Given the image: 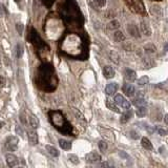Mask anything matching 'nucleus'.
<instances>
[{
    "label": "nucleus",
    "mask_w": 168,
    "mask_h": 168,
    "mask_svg": "<svg viewBox=\"0 0 168 168\" xmlns=\"http://www.w3.org/2000/svg\"><path fill=\"white\" fill-rule=\"evenodd\" d=\"M38 84L42 89L52 90L56 87L57 80H56L54 69L52 68V65L43 64L40 66L38 73Z\"/></svg>",
    "instance_id": "nucleus-1"
},
{
    "label": "nucleus",
    "mask_w": 168,
    "mask_h": 168,
    "mask_svg": "<svg viewBox=\"0 0 168 168\" xmlns=\"http://www.w3.org/2000/svg\"><path fill=\"white\" fill-rule=\"evenodd\" d=\"M50 121H52L53 125H54L56 128L59 129L61 132L67 134V132L71 131V124L66 121L64 116H63L60 111H50Z\"/></svg>",
    "instance_id": "nucleus-2"
},
{
    "label": "nucleus",
    "mask_w": 168,
    "mask_h": 168,
    "mask_svg": "<svg viewBox=\"0 0 168 168\" xmlns=\"http://www.w3.org/2000/svg\"><path fill=\"white\" fill-rule=\"evenodd\" d=\"M30 41L32 42V44H33L34 46H36L37 49H39V50H42L43 47H45V49L49 47L46 44H45V42L43 40L41 39V37L39 36L38 32L35 30L34 28H32L30 31Z\"/></svg>",
    "instance_id": "nucleus-3"
},
{
    "label": "nucleus",
    "mask_w": 168,
    "mask_h": 168,
    "mask_svg": "<svg viewBox=\"0 0 168 168\" xmlns=\"http://www.w3.org/2000/svg\"><path fill=\"white\" fill-rule=\"evenodd\" d=\"M125 2H126L130 9L135 11L136 13H139V14H144V13H145L144 5L141 3L140 0H125Z\"/></svg>",
    "instance_id": "nucleus-4"
},
{
    "label": "nucleus",
    "mask_w": 168,
    "mask_h": 168,
    "mask_svg": "<svg viewBox=\"0 0 168 168\" xmlns=\"http://www.w3.org/2000/svg\"><path fill=\"white\" fill-rule=\"evenodd\" d=\"M18 144H19V139L15 136H10L5 140V148L10 151H15L18 148Z\"/></svg>",
    "instance_id": "nucleus-5"
},
{
    "label": "nucleus",
    "mask_w": 168,
    "mask_h": 168,
    "mask_svg": "<svg viewBox=\"0 0 168 168\" xmlns=\"http://www.w3.org/2000/svg\"><path fill=\"white\" fill-rule=\"evenodd\" d=\"M114 103L117 104V105L121 106L122 108L124 109H128L130 108V102L128 100H126L125 98L123 97L122 95H117L114 96Z\"/></svg>",
    "instance_id": "nucleus-6"
},
{
    "label": "nucleus",
    "mask_w": 168,
    "mask_h": 168,
    "mask_svg": "<svg viewBox=\"0 0 168 168\" xmlns=\"http://www.w3.org/2000/svg\"><path fill=\"white\" fill-rule=\"evenodd\" d=\"M85 160H86V162L89 164H97V163H99V162H101L102 157H101V154L98 153H90L88 154H86Z\"/></svg>",
    "instance_id": "nucleus-7"
},
{
    "label": "nucleus",
    "mask_w": 168,
    "mask_h": 168,
    "mask_svg": "<svg viewBox=\"0 0 168 168\" xmlns=\"http://www.w3.org/2000/svg\"><path fill=\"white\" fill-rule=\"evenodd\" d=\"M5 161H6V164L9 165L10 167H15L19 164V160H18V158L12 153L5 154Z\"/></svg>",
    "instance_id": "nucleus-8"
},
{
    "label": "nucleus",
    "mask_w": 168,
    "mask_h": 168,
    "mask_svg": "<svg viewBox=\"0 0 168 168\" xmlns=\"http://www.w3.org/2000/svg\"><path fill=\"white\" fill-rule=\"evenodd\" d=\"M122 89H123V93L126 96H129V97H132L135 94H136V88L135 86L132 84H129V83H125L123 85V87H122Z\"/></svg>",
    "instance_id": "nucleus-9"
},
{
    "label": "nucleus",
    "mask_w": 168,
    "mask_h": 168,
    "mask_svg": "<svg viewBox=\"0 0 168 168\" xmlns=\"http://www.w3.org/2000/svg\"><path fill=\"white\" fill-rule=\"evenodd\" d=\"M117 90H118V84L116 82H110L105 87V93L108 96H114L117 93Z\"/></svg>",
    "instance_id": "nucleus-10"
},
{
    "label": "nucleus",
    "mask_w": 168,
    "mask_h": 168,
    "mask_svg": "<svg viewBox=\"0 0 168 168\" xmlns=\"http://www.w3.org/2000/svg\"><path fill=\"white\" fill-rule=\"evenodd\" d=\"M103 75L106 79H111L114 77L116 71H114V67H111V66H109V65H106V66H104V68H103Z\"/></svg>",
    "instance_id": "nucleus-11"
},
{
    "label": "nucleus",
    "mask_w": 168,
    "mask_h": 168,
    "mask_svg": "<svg viewBox=\"0 0 168 168\" xmlns=\"http://www.w3.org/2000/svg\"><path fill=\"white\" fill-rule=\"evenodd\" d=\"M132 114H134V111L130 110V108L126 109V111H125V113H124L123 114H122V116H121V119H120L121 123H123V124L127 123V122H128L129 120L132 118Z\"/></svg>",
    "instance_id": "nucleus-12"
},
{
    "label": "nucleus",
    "mask_w": 168,
    "mask_h": 168,
    "mask_svg": "<svg viewBox=\"0 0 168 168\" xmlns=\"http://www.w3.org/2000/svg\"><path fill=\"white\" fill-rule=\"evenodd\" d=\"M127 31H128V33L131 35L132 37H136V38L140 37V31H139V28L135 24L130 23V24L127 25Z\"/></svg>",
    "instance_id": "nucleus-13"
},
{
    "label": "nucleus",
    "mask_w": 168,
    "mask_h": 168,
    "mask_svg": "<svg viewBox=\"0 0 168 168\" xmlns=\"http://www.w3.org/2000/svg\"><path fill=\"white\" fill-rule=\"evenodd\" d=\"M132 104H134L135 106H137V107H142V106L147 105V102L144 99V97H137V96H136L135 99L132 100Z\"/></svg>",
    "instance_id": "nucleus-14"
},
{
    "label": "nucleus",
    "mask_w": 168,
    "mask_h": 168,
    "mask_svg": "<svg viewBox=\"0 0 168 168\" xmlns=\"http://www.w3.org/2000/svg\"><path fill=\"white\" fill-rule=\"evenodd\" d=\"M28 142L31 143V145H37L38 144V135H37L36 131H28Z\"/></svg>",
    "instance_id": "nucleus-15"
},
{
    "label": "nucleus",
    "mask_w": 168,
    "mask_h": 168,
    "mask_svg": "<svg viewBox=\"0 0 168 168\" xmlns=\"http://www.w3.org/2000/svg\"><path fill=\"white\" fill-rule=\"evenodd\" d=\"M125 78H126L128 81L132 82L137 79V73L132 69H126L125 71Z\"/></svg>",
    "instance_id": "nucleus-16"
},
{
    "label": "nucleus",
    "mask_w": 168,
    "mask_h": 168,
    "mask_svg": "<svg viewBox=\"0 0 168 168\" xmlns=\"http://www.w3.org/2000/svg\"><path fill=\"white\" fill-rule=\"evenodd\" d=\"M141 31H142V33L145 35V36H150L151 35V28L150 26L148 25L147 22H141Z\"/></svg>",
    "instance_id": "nucleus-17"
},
{
    "label": "nucleus",
    "mask_w": 168,
    "mask_h": 168,
    "mask_svg": "<svg viewBox=\"0 0 168 168\" xmlns=\"http://www.w3.org/2000/svg\"><path fill=\"white\" fill-rule=\"evenodd\" d=\"M28 123H30V125L34 129H36V128H38V126H39V120L36 116H34V114H30Z\"/></svg>",
    "instance_id": "nucleus-18"
},
{
    "label": "nucleus",
    "mask_w": 168,
    "mask_h": 168,
    "mask_svg": "<svg viewBox=\"0 0 168 168\" xmlns=\"http://www.w3.org/2000/svg\"><path fill=\"white\" fill-rule=\"evenodd\" d=\"M23 55V47L21 44H17L15 45L14 47V56L15 58H17V59H20L21 57H22Z\"/></svg>",
    "instance_id": "nucleus-19"
},
{
    "label": "nucleus",
    "mask_w": 168,
    "mask_h": 168,
    "mask_svg": "<svg viewBox=\"0 0 168 168\" xmlns=\"http://www.w3.org/2000/svg\"><path fill=\"white\" fill-rule=\"evenodd\" d=\"M141 144H142L143 148L147 149V150H153V144H151L150 141H149V139L145 138V137L142 138V140H141Z\"/></svg>",
    "instance_id": "nucleus-20"
},
{
    "label": "nucleus",
    "mask_w": 168,
    "mask_h": 168,
    "mask_svg": "<svg viewBox=\"0 0 168 168\" xmlns=\"http://www.w3.org/2000/svg\"><path fill=\"white\" fill-rule=\"evenodd\" d=\"M125 39V35L121 31H116L114 33V40L116 42H123Z\"/></svg>",
    "instance_id": "nucleus-21"
},
{
    "label": "nucleus",
    "mask_w": 168,
    "mask_h": 168,
    "mask_svg": "<svg viewBox=\"0 0 168 168\" xmlns=\"http://www.w3.org/2000/svg\"><path fill=\"white\" fill-rule=\"evenodd\" d=\"M59 145L60 147L64 150H69L71 148V142H69L67 140H64V139H60L59 140Z\"/></svg>",
    "instance_id": "nucleus-22"
},
{
    "label": "nucleus",
    "mask_w": 168,
    "mask_h": 168,
    "mask_svg": "<svg viewBox=\"0 0 168 168\" xmlns=\"http://www.w3.org/2000/svg\"><path fill=\"white\" fill-rule=\"evenodd\" d=\"M46 150L47 153H49L52 157H55V158H57V157H59V151H58L57 148H55L54 146H50V145H46Z\"/></svg>",
    "instance_id": "nucleus-23"
},
{
    "label": "nucleus",
    "mask_w": 168,
    "mask_h": 168,
    "mask_svg": "<svg viewBox=\"0 0 168 168\" xmlns=\"http://www.w3.org/2000/svg\"><path fill=\"white\" fill-rule=\"evenodd\" d=\"M136 114L140 118H143L147 114V108L146 106H142V107H137V110H136Z\"/></svg>",
    "instance_id": "nucleus-24"
},
{
    "label": "nucleus",
    "mask_w": 168,
    "mask_h": 168,
    "mask_svg": "<svg viewBox=\"0 0 168 168\" xmlns=\"http://www.w3.org/2000/svg\"><path fill=\"white\" fill-rule=\"evenodd\" d=\"M106 106H107L109 109L114 110V113H120V109L118 108V106H117V104L114 102H111V101H109V100H106Z\"/></svg>",
    "instance_id": "nucleus-25"
},
{
    "label": "nucleus",
    "mask_w": 168,
    "mask_h": 168,
    "mask_svg": "<svg viewBox=\"0 0 168 168\" xmlns=\"http://www.w3.org/2000/svg\"><path fill=\"white\" fill-rule=\"evenodd\" d=\"M119 28H120V22L118 20H113L108 23L109 30H118Z\"/></svg>",
    "instance_id": "nucleus-26"
},
{
    "label": "nucleus",
    "mask_w": 168,
    "mask_h": 168,
    "mask_svg": "<svg viewBox=\"0 0 168 168\" xmlns=\"http://www.w3.org/2000/svg\"><path fill=\"white\" fill-rule=\"evenodd\" d=\"M98 146H99V149L101 150V153H105V151L107 150L108 144L106 143L105 141L101 140V141H99V144H98Z\"/></svg>",
    "instance_id": "nucleus-27"
},
{
    "label": "nucleus",
    "mask_w": 168,
    "mask_h": 168,
    "mask_svg": "<svg viewBox=\"0 0 168 168\" xmlns=\"http://www.w3.org/2000/svg\"><path fill=\"white\" fill-rule=\"evenodd\" d=\"M148 82H149V78L147 76H143L142 78H140L138 80V84L140 85V86H143V85L148 84Z\"/></svg>",
    "instance_id": "nucleus-28"
},
{
    "label": "nucleus",
    "mask_w": 168,
    "mask_h": 168,
    "mask_svg": "<svg viewBox=\"0 0 168 168\" xmlns=\"http://www.w3.org/2000/svg\"><path fill=\"white\" fill-rule=\"evenodd\" d=\"M67 159L69 161L71 162L73 164H79V159L77 156H75V154H68L67 156Z\"/></svg>",
    "instance_id": "nucleus-29"
},
{
    "label": "nucleus",
    "mask_w": 168,
    "mask_h": 168,
    "mask_svg": "<svg viewBox=\"0 0 168 168\" xmlns=\"http://www.w3.org/2000/svg\"><path fill=\"white\" fill-rule=\"evenodd\" d=\"M94 3L97 7H99V9H101V7H104L106 4V0H94Z\"/></svg>",
    "instance_id": "nucleus-30"
},
{
    "label": "nucleus",
    "mask_w": 168,
    "mask_h": 168,
    "mask_svg": "<svg viewBox=\"0 0 168 168\" xmlns=\"http://www.w3.org/2000/svg\"><path fill=\"white\" fill-rule=\"evenodd\" d=\"M144 50H145L147 53H149V54H150V53H154V52H156V47H154V45H153V44H148V45H146V46L144 47Z\"/></svg>",
    "instance_id": "nucleus-31"
},
{
    "label": "nucleus",
    "mask_w": 168,
    "mask_h": 168,
    "mask_svg": "<svg viewBox=\"0 0 168 168\" xmlns=\"http://www.w3.org/2000/svg\"><path fill=\"white\" fill-rule=\"evenodd\" d=\"M23 28H24V26H23V24L22 23H16V30L18 31V34L20 35H22V33H23Z\"/></svg>",
    "instance_id": "nucleus-32"
},
{
    "label": "nucleus",
    "mask_w": 168,
    "mask_h": 168,
    "mask_svg": "<svg viewBox=\"0 0 168 168\" xmlns=\"http://www.w3.org/2000/svg\"><path fill=\"white\" fill-rule=\"evenodd\" d=\"M5 15H6V10L3 4L0 3V17H4Z\"/></svg>",
    "instance_id": "nucleus-33"
},
{
    "label": "nucleus",
    "mask_w": 168,
    "mask_h": 168,
    "mask_svg": "<svg viewBox=\"0 0 168 168\" xmlns=\"http://www.w3.org/2000/svg\"><path fill=\"white\" fill-rule=\"evenodd\" d=\"M145 129L147 130V132H148V134H150V135H153V132L156 131V127H154V126H148V125H147V126L145 127Z\"/></svg>",
    "instance_id": "nucleus-34"
},
{
    "label": "nucleus",
    "mask_w": 168,
    "mask_h": 168,
    "mask_svg": "<svg viewBox=\"0 0 168 168\" xmlns=\"http://www.w3.org/2000/svg\"><path fill=\"white\" fill-rule=\"evenodd\" d=\"M156 129L158 130V132H159L160 136H166V135H167L166 130L163 129V128H161V127H156Z\"/></svg>",
    "instance_id": "nucleus-35"
},
{
    "label": "nucleus",
    "mask_w": 168,
    "mask_h": 168,
    "mask_svg": "<svg viewBox=\"0 0 168 168\" xmlns=\"http://www.w3.org/2000/svg\"><path fill=\"white\" fill-rule=\"evenodd\" d=\"M130 137H131L132 139H135V140H137V139H139L140 136H139V134L136 131V130H130Z\"/></svg>",
    "instance_id": "nucleus-36"
},
{
    "label": "nucleus",
    "mask_w": 168,
    "mask_h": 168,
    "mask_svg": "<svg viewBox=\"0 0 168 168\" xmlns=\"http://www.w3.org/2000/svg\"><path fill=\"white\" fill-rule=\"evenodd\" d=\"M15 130H16V132H17V135H19L20 137H23V136H24V135H23V130L21 129V127H20V126H18V125L16 126Z\"/></svg>",
    "instance_id": "nucleus-37"
},
{
    "label": "nucleus",
    "mask_w": 168,
    "mask_h": 168,
    "mask_svg": "<svg viewBox=\"0 0 168 168\" xmlns=\"http://www.w3.org/2000/svg\"><path fill=\"white\" fill-rule=\"evenodd\" d=\"M20 121H21V123H22L23 125H26V124H28V120H26V117H25L23 114H20Z\"/></svg>",
    "instance_id": "nucleus-38"
},
{
    "label": "nucleus",
    "mask_w": 168,
    "mask_h": 168,
    "mask_svg": "<svg viewBox=\"0 0 168 168\" xmlns=\"http://www.w3.org/2000/svg\"><path fill=\"white\" fill-rule=\"evenodd\" d=\"M4 84H5V79L2 76H0V88H2L4 86Z\"/></svg>",
    "instance_id": "nucleus-39"
},
{
    "label": "nucleus",
    "mask_w": 168,
    "mask_h": 168,
    "mask_svg": "<svg viewBox=\"0 0 168 168\" xmlns=\"http://www.w3.org/2000/svg\"><path fill=\"white\" fill-rule=\"evenodd\" d=\"M99 166H101V167H109V166H110V164L107 163V162H103V163L99 164Z\"/></svg>",
    "instance_id": "nucleus-40"
},
{
    "label": "nucleus",
    "mask_w": 168,
    "mask_h": 168,
    "mask_svg": "<svg viewBox=\"0 0 168 168\" xmlns=\"http://www.w3.org/2000/svg\"><path fill=\"white\" fill-rule=\"evenodd\" d=\"M164 118H165V124H168V120H167V118H168V114H165L164 116Z\"/></svg>",
    "instance_id": "nucleus-41"
},
{
    "label": "nucleus",
    "mask_w": 168,
    "mask_h": 168,
    "mask_svg": "<svg viewBox=\"0 0 168 168\" xmlns=\"http://www.w3.org/2000/svg\"><path fill=\"white\" fill-rule=\"evenodd\" d=\"M4 125H5V123H4V122H3V121H0V129H1V128H2V127H3V126H4Z\"/></svg>",
    "instance_id": "nucleus-42"
},
{
    "label": "nucleus",
    "mask_w": 168,
    "mask_h": 168,
    "mask_svg": "<svg viewBox=\"0 0 168 168\" xmlns=\"http://www.w3.org/2000/svg\"><path fill=\"white\" fill-rule=\"evenodd\" d=\"M15 1L17 2V3H19V2H20V0H15Z\"/></svg>",
    "instance_id": "nucleus-43"
}]
</instances>
